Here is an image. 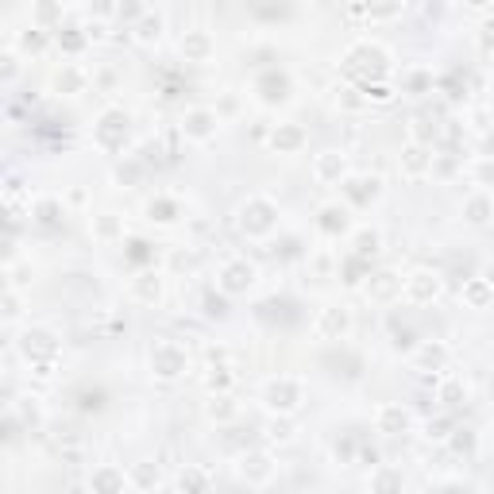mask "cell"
<instances>
[{
  "mask_svg": "<svg viewBox=\"0 0 494 494\" xmlns=\"http://www.w3.org/2000/svg\"><path fill=\"white\" fill-rule=\"evenodd\" d=\"M436 286L440 282H436V275H429V270H417V275L410 278V293L417 298V302H429V298L436 293Z\"/></svg>",
  "mask_w": 494,
  "mask_h": 494,
  "instance_id": "3957f363",
  "label": "cell"
},
{
  "mask_svg": "<svg viewBox=\"0 0 494 494\" xmlns=\"http://www.w3.org/2000/svg\"><path fill=\"white\" fill-rule=\"evenodd\" d=\"M298 402H302V383H293V378H278V383L267 386V406H270V410H293Z\"/></svg>",
  "mask_w": 494,
  "mask_h": 494,
  "instance_id": "6da1fadb",
  "label": "cell"
},
{
  "mask_svg": "<svg viewBox=\"0 0 494 494\" xmlns=\"http://www.w3.org/2000/svg\"><path fill=\"white\" fill-rule=\"evenodd\" d=\"M185 135H193V139H205V135H213V112H190V116H185Z\"/></svg>",
  "mask_w": 494,
  "mask_h": 494,
  "instance_id": "7a4b0ae2",
  "label": "cell"
},
{
  "mask_svg": "<svg viewBox=\"0 0 494 494\" xmlns=\"http://www.w3.org/2000/svg\"><path fill=\"white\" fill-rule=\"evenodd\" d=\"M468 213H471V220H475V224H483L486 213H491V201H486V197H475V201L468 205Z\"/></svg>",
  "mask_w": 494,
  "mask_h": 494,
  "instance_id": "5b68a950",
  "label": "cell"
},
{
  "mask_svg": "<svg viewBox=\"0 0 494 494\" xmlns=\"http://www.w3.org/2000/svg\"><path fill=\"white\" fill-rule=\"evenodd\" d=\"M252 278H255V270L247 267V263H236L224 275V290H243V286H252Z\"/></svg>",
  "mask_w": 494,
  "mask_h": 494,
  "instance_id": "277c9868",
  "label": "cell"
}]
</instances>
